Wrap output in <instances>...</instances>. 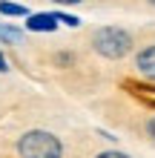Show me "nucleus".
Here are the masks:
<instances>
[{"label":"nucleus","mask_w":155,"mask_h":158,"mask_svg":"<svg viewBox=\"0 0 155 158\" xmlns=\"http://www.w3.org/2000/svg\"><path fill=\"white\" fill-rule=\"evenodd\" d=\"M17 158H63V141L49 129H26L14 144Z\"/></svg>","instance_id":"1"},{"label":"nucleus","mask_w":155,"mask_h":158,"mask_svg":"<svg viewBox=\"0 0 155 158\" xmlns=\"http://www.w3.org/2000/svg\"><path fill=\"white\" fill-rule=\"evenodd\" d=\"M92 49L106 60H121L132 52V35L124 26H98L92 32Z\"/></svg>","instance_id":"2"},{"label":"nucleus","mask_w":155,"mask_h":158,"mask_svg":"<svg viewBox=\"0 0 155 158\" xmlns=\"http://www.w3.org/2000/svg\"><path fill=\"white\" fill-rule=\"evenodd\" d=\"M135 72L144 78V81H152L155 83V43H147L135 52Z\"/></svg>","instance_id":"3"},{"label":"nucleus","mask_w":155,"mask_h":158,"mask_svg":"<svg viewBox=\"0 0 155 158\" xmlns=\"http://www.w3.org/2000/svg\"><path fill=\"white\" fill-rule=\"evenodd\" d=\"M58 17H55V12H29L26 15V32H38V35H43V32H55L58 29Z\"/></svg>","instance_id":"4"},{"label":"nucleus","mask_w":155,"mask_h":158,"mask_svg":"<svg viewBox=\"0 0 155 158\" xmlns=\"http://www.w3.org/2000/svg\"><path fill=\"white\" fill-rule=\"evenodd\" d=\"M0 43H6V46L23 43V29L14 26V23H3V20H0Z\"/></svg>","instance_id":"5"},{"label":"nucleus","mask_w":155,"mask_h":158,"mask_svg":"<svg viewBox=\"0 0 155 158\" xmlns=\"http://www.w3.org/2000/svg\"><path fill=\"white\" fill-rule=\"evenodd\" d=\"M0 15L3 17H26L29 9L20 6V3H12V0H0Z\"/></svg>","instance_id":"6"},{"label":"nucleus","mask_w":155,"mask_h":158,"mask_svg":"<svg viewBox=\"0 0 155 158\" xmlns=\"http://www.w3.org/2000/svg\"><path fill=\"white\" fill-rule=\"evenodd\" d=\"M55 17H58V23H63V26H69V29H78V26H80V17H75V15H69V12H55Z\"/></svg>","instance_id":"7"},{"label":"nucleus","mask_w":155,"mask_h":158,"mask_svg":"<svg viewBox=\"0 0 155 158\" xmlns=\"http://www.w3.org/2000/svg\"><path fill=\"white\" fill-rule=\"evenodd\" d=\"M55 63L66 69V66H72V63H75V55H72V52H58V55H55Z\"/></svg>","instance_id":"8"},{"label":"nucleus","mask_w":155,"mask_h":158,"mask_svg":"<svg viewBox=\"0 0 155 158\" xmlns=\"http://www.w3.org/2000/svg\"><path fill=\"white\" fill-rule=\"evenodd\" d=\"M95 158H132V155L124 152V150H104V152H98Z\"/></svg>","instance_id":"9"},{"label":"nucleus","mask_w":155,"mask_h":158,"mask_svg":"<svg viewBox=\"0 0 155 158\" xmlns=\"http://www.w3.org/2000/svg\"><path fill=\"white\" fill-rule=\"evenodd\" d=\"M144 129H147V135H149L152 141H155V115H152V118L147 121V124H144Z\"/></svg>","instance_id":"10"},{"label":"nucleus","mask_w":155,"mask_h":158,"mask_svg":"<svg viewBox=\"0 0 155 158\" xmlns=\"http://www.w3.org/2000/svg\"><path fill=\"white\" fill-rule=\"evenodd\" d=\"M52 3H58V6H78V3H84V0H52Z\"/></svg>","instance_id":"11"},{"label":"nucleus","mask_w":155,"mask_h":158,"mask_svg":"<svg viewBox=\"0 0 155 158\" xmlns=\"http://www.w3.org/2000/svg\"><path fill=\"white\" fill-rule=\"evenodd\" d=\"M9 69V63H6V58H3V52H0V72H6Z\"/></svg>","instance_id":"12"},{"label":"nucleus","mask_w":155,"mask_h":158,"mask_svg":"<svg viewBox=\"0 0 155 158\" xmlns=\"http://www.w3.org/2000/svg\"><path fill=\"white\" fill-rule=\"evenodd\" d=\"M147 3H149V6H155V0H147Z\"/></svg>","instance_id":"13"}]
</instances>
